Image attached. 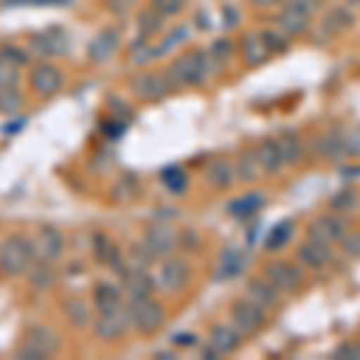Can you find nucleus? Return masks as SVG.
I'll list each match as a JSON object with an SVG mask.
<instances>
[{
  "label": "nucleus",
  "mask_w": 360,
  "mask_h": 360,
  "mask_svg": "<svg viewBox=\"0 0 360 360\" xmlns=\"http://www.w3.org/2000/svg\"><path fill=\"white\" fill-rule=\"evenodd\" d=\"M212 56L205 49L185 51L178 58H173L171 65H168V77L176 86H197L209 77V70H212Z\"/></svg>",
  "instance_id": "nucleus-1"
},
{
  "label": "nucleus",
  "mask_w": 360,
  "mask_h": 360,
  "mask_svg": "<svg viewBox=\"0 0 360 360\" xmlns=\"http://www.w3.org/2000/svg\"><path fill=\"white\" fill-rule=\"evenodd\" d=\"M37 259V248L32 238L13 236L0 245V271L8 276H22Z\"/></svg>",
  "instance_id": "nucleus-2"
},
{
  "label": "nucleus",
  "mask_w": 360,
  "mask_h": 360,
  "mask_svg": "<svg viewBox=\"0 0 360 360\" xmlns=\"http://www.w3.org/2000/svg\"><path fill=\"white\" fill-rule=\"evenodd\" d=\"M125 310H127V315H130V324L144 336L156 334L166 322L164 305H161L159 300H154L152 295H137V298H130V303H127Z\"/></svg>",
  "instance_id": "nucleus-3"
},
{
  "label": "nucleus",
  "mask_w": 360,
  "mask_h": 360,
  "mask_svg": "<svg viewBox=\"0 0 360 360\" xmlns=\"http://www.w3.org/2000/svg\"><path fill=\"white\" fill-rule=\"evenodd\" d=\"M60 351V339L53 329L37 324L25 334L20 348H17V358L20 360H46Z\"/></svg>",
  "instance_id": "nucleus-4"
},
{
  "label": "nucleus",
  "mask_w": 360,
  "mask_h": 360,
  "mask_svg": "<svg viewBox=\"0 0 360 360\" xmlns=\"http://www.w3.org/2000/svg\"><path fill=\"white\" fill-rule=\"evenodd\" d=\"M315 8L317 0H288L286 8L274 17L278 32L286 37H300L310 27V17L315 15Z\"/></svg>",
  "instance_id": "nucleus-5"
},
{
  "label": "nucleus",
  "mask_w": 360,
  "mask_h": 360,
  "mask_svg": "<svg viewBox=\"0 0 360 360\" xmlns=\"http://www.w3.org/2000/svg\"><path fill=\"white\" fill-rule=\"evenodd\" d=\"M262 276L281 295H291L295 291H300V286H303V281H305L303 266L288 262V259H271V262L264 266Z\"/></svg>",
  "instance_id": "nucleus-6"
},
{
  "label": "nucleus",
  "mask_w": 360,
  "mask_h": 360,
  "mask_svg": "<svg viewBox=\"0 0 360 360\" xmlns=\"http://www.w3.org/2000/svg\"><path fill=\"white\" fill-rule=\"evenodd\" d=\"M173 86L176 84L171 82L168 72H156V70H142V72H137L135 77L130 79L132 94H135L139 101H149V103L166 98Z\"/></svg>",
  "instance_id": "nucleus-7"
},
{
  "label": "nucleus",
  "mask_w": 360,
  "mask_h": 360,
  "mask_svg": "<svg viewBox=\"0 0 360 360\" xmlns=\"http://www.w3.org/2000/svg\"><path fill=\"white\" fill-rule=\"evenodd\" d=\"M231 324L240 332L243 336H255L262 332L266 324V310L262 305H257L250 298H240L231 305Z\"/></svg>",
  "instance_id": "nucleus-8"
},
{
  "label": "nucleus",
  "mask_w": 360,
  "mask_h": 360,
  "mask_svg": "<svg viewBox=\"0 0 360 360\" xmlns=\"http://www.w3.org/2000/svg\"><path fill=\"white\" fill-rule=\"evenodd\" d=\"M63 84H65V75H63V70L53 65V63L39 60L29 70V86L34 89V94H39L44 98L56 96L58 91L63 89Z\"/></svg>",
  "instance_id": "nucleus-9"
},
{
  "label": "nucleus",
  "mask_w": 360,
  "mask_h": 360,
  "mask_svg": "<svg viewBox=\"0 0 360 360\" xmlns=\"http://www.w3.org/2000/svg\"><path fill=\"white\" fill-rule=\"evenodd\" d=\"M154 281H156V288H161L164 293H171V295L180 293L190 281L188 262L180 257H168L166 255L164 262H159V266H156Z\"/></svg>",
  "instance_id": "nucleus-10"
},
{
  "label": "nucleus",
  "mask_w": 360,
  "mask_h": 360,
  "mask_svg": "<svg viewBox=\"0 0 360 360\" xmlns=\"http://www.w3.org/2000/svg\"><path fill=\"white\" fill-rule=\"evenodd\" d=\"M29 53L37 56L39 60L53 56H65L68 53V34L60 27H49L44 32H37L29 37Z\"/></svg>",
  "instance_id": "nucleus-11"
},
{
  "label": "nucleus",
  "mask_w": 360,
  "mask_h": 360,
  "mask_svg": "<svg viewBox=\"0 0 360 360\" xmlns=\"http://www.w3.org/2000/svg\"><path fill=\"white\" fill-rule=\"evenodd\" d=\"M144 248L154 255V257H166L171 255L178 245V233L173 231L171 224L166 221H154L152 226L144 229V238H142Z\"/></svg>",
  "instance_id": "nucleus-12"
},
{
  "label": "nucleus",
  "mask_w": 360,
  "mask_h": 360,
  "mask_svg": "<svg viewBox=\"0 0 360 360\" xmlns=\"http://www.w3.org/2000/svg\"><path fill=\"white\" fill-rule=\"evenodd\" d=\"M120 49V32L115 27H103L94 39L86 46V58L94 65H103L115 56V51Z\"/></svg>",
  "instance_id": "nucleus-13"
},
{
  "label": "nucleus",
  "mask_w": 360,
  "mask_h": 360,
  "mask_svg": "<svg viewBox=\"0 0 360 360\" xmlns=\"http://www.w3.org/2000/svg\"><path fill=\"white\" fill-rule=\"evenodd\" d=\"M127 327H130V315H127L125 307H118V310L111 312H98L94 334L101 341H118L127 332Z\"/></svg>",
  "instance_id": "nucleus-14"
},
{
  "label": "nucleus",
  "mask_w": 360,
  "mask_h": 360,
  "mask_svg": "<svg viewBox=\"0 0 360 360\" xmlns=\"http://www.w3.org/2000/svg\"><path fill=\"white\" fill-rule=\"evenodd\" d=\"M34 248H37V259L44 262H58L63 257V250H65V238L60 231L51 224H44L39 229L37 238H34Z\"/></svg>",
  "instance_id": "nucleus-15"
},
{
  "label": "nucleus",
  "mask_w": 360,
  "mask_h": 360,
  "mask_svg": "<svg viewBox=\"0 0 360 360\" xmlns=\"http://www.w3.org/2000/svg\"><path fill=\"white\" fill-rule=\"evenodd\" d=\"M346 233H348V231H346L344 219L334 217V214L319 217L310 226H307V238H315V240H322V243H327V245L339 243Z\"/></svg>",
  "instance_id": "nucleus-16"
},
{
  "label": "nucleus",
  "mask_w": 360,
  "mask_h": 360,
  "mask_svg": "<svg viewBox=\"0 0 360 360\" xmlns=\"http://www.w3.org/2000/svg\"><path fill=\"white\" fill-rule=\"evenodd\" d=\"M295 255H298V262L303 266H307V269H312V271H319L332 262V245H327V243H322V240H315V238H307Z\"/></svg>",
  "instance_id": "nucleus-17"
},
{
  "label": "nucleus",
  "mask_w": 360,
  "mask_h": 360,
  "mask_svg": "<svg viewBox=\"0 0 360 360\" xmlns=\"http://www.w3.org/2000/svg\"><path fill=\"white\" fill-rule=\"evenodd\" d=\"M243 344V334L238 332L233 324H226V322H219L209 329V346L219 353V356H231L236 353L238 348Z\"/></svg>",
  "instance_id": "nucleus-18"
},
{
  "label": "nucleus",
  "mask_w": 360,
  "mask_h": 360,
  "mask_svg": "<svg viewBox=\"0 0 360 360\" xmlns=\"http://www.w3.org/2000/svg\"><path fill=\"white\" fill-rule=\"evenodd\" d=\"M240 53H243L245 65L250 68L262 65L266 58L271 56V49H269V44H266L264 32H248L240 41Z\"/></svg>",
  "instance_id": "nucleus-19"
},
{
  "label": "nucleus",
  "mask_w": 360,
  "mask_h": 360,
  "mask_svg": "<svg viewBox=\"0 0 360 360\" xmlns=\"http://www.w3.org/2000/svg\"><path fill=\"white\" fill-rule=\"evenodd\" d=\"M91 250H94V259L98 264H111L113 269H118L120 274H125L123 266V257H120L118 245L103 233H94L91 236Z\"/></svg>",
  "instance_id": "nucleus-20"
},
{
  "label": "nucleus",
  "mask_w": 360,
  "mask_h": 360,
  "mask_svg": "<svg viewBox=\"0 0 360 360\" xmlns=\"http://www.w3.org/2000/svg\"><path fill=\"white\" fill-rule=\"evenodd\" d=\"M255 154H257L262 171L269 173V176H276V173H281V168L286 166V164H283V154H281V147H278V139L276 137L262 139V142L255 147Z\"/></svg>",
  "instance_id": "nucleus-21"
},
{
  "label": "nucleus",
  "mask_w": 360,
  "mask_h": 360,
  "mask_svg": "<svg viewBox=\"0 0 360 360\" xmlns=\"http://www.w3.org/2000/svg\"><path fill=\"white\" fill-rule=\"evenodd\" d=\"M91 300H94L96 312H111L123 307V293H120L118 286L108 281H101L94 286V293H91Z\"/></svg>",
  "instance_id": "nucleus-22"
},
{
  "label": "nucleus",
  "mask_w": 360,
  "mask_h": 360,
  "mask_svg": "<svg viewBox=\"0 0 360 360\" xmlns=\"http://www.w3.org/2000/svg\"><path fill=\"white\" fill-rule=\"evenodd\" d=\"M205 178L219 190L231 188V183H233V178H236V166L231 164L229 159H224V156H217V159L209 161Z\"/></svg>",
  "instance_id": "nucleus-23"
},
{
  "label": "nucleus",
  "mask_w": 360,
  "mask_h": 360,
  "mask_svg": "<svg viewBox=\"0 0 360 360\" xmlns=\"http://www.w3.org/2000/svg\"><path fill=\"white\" fill-rule=\"evenodd\" d=\"M248 298L255 300L257 305H262L264 310H269V307L278 305V298H281V293H278L264 276H259V278H252V281L248 283Z\"/></svg>",
  "instance_id": "nucleus-24"
},
{
  "label": "nucleus",
  "mask_w": 360,
  "mask_h": 360,
  "mask_svg": "<svg viewBox=\"0 0 360 360\" xmlns=\"http://www.w3.org/2000/svg\"><path fill=\"white\" fill-rule=\"evenodd\" d=\"M123 276H125V291L130 293V298L152 295V291L156 288L154 276L147 274V269H127Z\"/></svg>",
  "instance_id": "nucleus-25"
},
{
  "label": "nucleus",
  "mask_w": 360,
  "mask_h": 360,
  "mask_svg": "<svg viewBox=\"0 0 360 360\" xmlns=\"http://www.w3.org/2000/svg\"><path fill=\"white\" fill-rule=\"evenodd\" d=\"M137 195H139V180L132 173H123L111 188V200L115 205H130V202L137 200Z\"/></svg>",
  "instance_id": "nucleus-26"
},
{
  "label": "nucleus",
  "mask_w": 360,
  "mask_h": 360,
  "mask_svg": "<svg viewBox=\"0 0 360 360\" xmlns=\"http://www.w3.org/2000/svg\"><path fill=\"white\" fill-rule=\"evenodd\" d=\"M264 205V195L259 193H245L236 197L233 202H229V214H233L238 219H250L252 214H257Z\"/></svg>",
  "instance_id": "nucleus-27"
},
{
  "label": "nucleus",
  "mask_w": 360,
  "mask_h": 360,
  "mask_svg": "<svg viewBox=\"0 0 360 360\" xmlns=\"http://www.w3.org/2000/svg\"><path fill=\"white\" fill-rule=\"evenodd\" d=\"M262 166H259V159L257 154L252 152H240L236 159V176L240 180H245V183H255V180L262 178Z\"/></svg>",
  "instance_id": "nucleus-28"
},
{
  "label": "nucleus",
  "mask_w": 360,
  "mask_h": 360,
  "mask_svg": "<svg viewBox=\"0 0 360 360\" xmlns=\"http://www.w3.org/2000/svg\"><path fill=\"white\" fill-rule=\"evenodd\" d=\"M293 233H295V224L291 221V219L274 224V229H271L269 233H266V238H264V250L276 252V250H281L283 245H288V243H291Z\"/></svg>",
  "instance_id": "nucleus-29"
},
{
  "label": "nucleus",
  "mask_w": 360,
  "mask_h": 360,
  "mask_svg": "<svg viewBox=\"0 0 360 360\" xmlns=\"http://www.w3.org/2000/svg\"><path fill=\"white\" fill-rule=\"evenodd\" d=\"M63 315L70 324L75 327H86L91 322V312H89V305L86 300L82 298H65L63 300Z\"/></svg>",
  "instance_id": "nucleus-30"
},
{
  "label": "nucleus",
  "mask_w": 360,
  "mask_h": 360,
  "mask_svg": "<svg viewBox=\"0 0 360 360\" xmlns=\"http://www.w3.org/2000/svg\"><path fill=\"white\" fill-rule=\"evenodd\" d=\"M53 262H44V259H34V264L29 266V283H32L37 291H46L56 283V271Z\"/></svg>",
  "instance_id": "nucleus-31"
},
{
  "label": "nucleus",
  "mask_w": 360,
  "mask_h": 360,
  "mask_svg": "<svg viewBox=\"0 0 360 360\" xmlns=\"http://www.w3.org/2000/svg\"><path fill=\"white\" fill-rule=\"evenodd\" d=\"M317 152L324 156V159H336V156L344 154V132L336 130H327L322 137L317 139Z\"/></svg>",
  "instance_id": "nucleus-32"
},
{
  "label": "nucleus",
  "mask_w": 360,
  "mask_h": 360,
  "mask_svg": "<svg viewBox=\"0 0 360 360\" xmlns=\"http://www.w3.org/2000/svg\"><path fill=\"white\" fill-rule=\"evenodd\" d=\"M278 139V147H281V154H283V164L286 166H293L295 161L303 156V139H300L295 132H283L281 137H276Z\"/></svg>",
  "instance_id": "nucleus-33"
},
{
  "label": "nucleus",
  "mask_w": 360,
  "mask_h": 360,
  "mask_svg": "<svg viewBox=\"0 0 360 360\" xmlns=\"http://www.w3.org/2000/svg\"><path fill=\"white\" fill-rule=\"evenodd\" d=\"M25 108V94L15 86L0 89V113L3 115H17Z\"/></svg>",
  "instance_id": "nucleus-34"
},
{
  "label": "nucleus",
  "mask_w": 360,
  "mask_h": 360,
  "mask_svg": "<svg viewBox=\"0 0 360 360\" xmlns=\"http://www.w3.org/2000/svg\"><path fill=\"white\" fill-rule=\"evenodd\" d=\"M161 178H164L166 188L171 190L173 195H180V193H185V190H188V176H185V171L180 166L164 168Z\"/></svg>",
  "instance_id": "nucleus-35"
},
{
  "label": "nucleus",
  "mask_w": 360,
  "mask_h": 360,
  "mask_svg": "<svg viewBox=\"0 0 360 360\" xmlns=\"http://www.w3.org/2000/svg\"><path fill=\"white\" fill-rule=\"evenodd\" d=\"M324 25H327L329 32H346L348 27L353 25V15H351V10H346V8H334V10H329L327 17H324Z\"/></svg>",
  "instance_id": "nucleus-36"
},
{
  "label": "nucleus",
  "mask_w": 360,
  "mask_h": 360,
  "mask_svg": "<svg viewBox=\"0 0 360 360\" xmlns=\"http://www.w3.org/2000/svg\"><path fill=\"white\" fill-rule=\"evenodd\" d=\"M243 269V255L238 250H226L219 264V278H231Z\"/></svg>",
  "instance_id": "nucleus-37"
},
{
  "label": "nucleus",
  "mask_w": 360,
  "mask_h": 360,
  "mask_svg": "<svg viewBox=\"0 0 360 360\" xmlns=\"http://www.w3.org/2000/svg\"><path fill=\"white\" fill-rule=\"evenodd\" d=\"M332 212L336 214H346V212H351L353 207L358 205V195H356V190H351V188H344L341 193H336L332 197Z\"/></svg>",
  "instance_id": "nucleus-38"
},
{
  "label": "nucleus",
  "mask_w": 360,
  "mask_h": 360,
  "mask_svg": "<svg viewBox=\"0 0 360 360\" xmlns=\"http://www.w3.org/2000/svg\"><path fill=\"white\" fill-rule=\"evenodd\" d=\"M137 27H139V32H142V37L156 34L161 27H164V17L159 13H154V10H144V13H139V17H137Z\"/></svg>",
  "instance_id": "nucleus-39"
},
{
  "label": "nucleus",
  "mask_w": 360,
  "mask_h": 360,
  "mask_svg": "<svg viewBox=\"0 0 360 360\" xmlns=\"http://www.w3.org/2000/svg\"><path fill=\"white\" fill-rule=\"evenodd\" d=\"M29 56H32L29 51L20 49V46H15V44H0V58H5V60L13 63L17 68H25L29 63Z\"/></svg>",
  "instance_id": "nucleus-40"
},
{
  "label": "nucleus",
  "mask_w": 360,
  "mask_h": 360,
  "mask_svg": "<svg viewBox=\"0 0 360 360\" xmlns=\"http://www.w3.org/2000/svg\"><path fill=\"white\" fill-rule=\"evenodd\" d=\"M185 39H188V27H176V29H173V32H168V37L164 39V41H161L159 49L154 51V56H156V58L166 56L168 51L176 49L178 44H183Z\"/></svg>",
  "instance_id": "nucleus-41"
},
{
  "label": "nucleus",
  "mask_w": 360,
  "mask_h": 360,
  "mask_svg": "<svg viewBox=\"0 0 360 360\" xmlns=\"http://www.w3.org/2000/svg\"><path fill=\"white\" fill-rule=\"evenodd\" d=\"M152 10L159 13L164 20H168V17H178L185 10V0H152Z\"/></svg>",
  "instance_id": "nucleus-42"
},
{
  "label": "nucleus",
  "mask_w": 360,
  "mask_h": 360,
  "mask_svg": "<svg viewBox=\"0 0 360 360\" xmlns=\"http://www.w3.org/2000/svg\"><path fill=\"white\" fill-rule=\"evenodd\" d=\"M20 82V68L8 63L5 58H0V89H8Z\"/></svg>",
  "instance_id": "nucleus-43"
},
{
  "label": "nucleus",
  "mask_w": 360,
  "mask_h": 360,
  "mask_svg": "<svg viewBox=\"0 0 360 360\" xmlns=\"http://www.w3.org/2000/svg\"><path fill=\"white\" fill-rule=\"evenodd\" d=\"M231 51H233V44H231L229 39H219V41H214V46L209 49V56H212V60L217 63V65H224L231 58Z\"/></svg>",
  "instance_id": "nucleus-44"
},
{
  "label": "nucleus",
  "mask_w": 360,
  "mask_h": 360,
  "mask_svg": "<svg viewBox=\"0 0 360 360\" xmlns=\"http://www.w3.org/2000/svg\"><path fill=\"white\" fill-rule=\"evenodd\" d=\"M344 154L351 159H360V127H353L344 135Z\"/></svg>",
  "instance_id": "nucleus-45"
},
{
  "label": "nucleus",
  "mask_w": 360,
  "mask_h": 360,
  "mask_svg": "<svg viewBox=\"0 0 360 360\" xmlns=\"http://www.w3.org/2000/svg\"><path fill=\"white\" fill-rule=\"evenodd\" d=\"M341 250L348 255V257L353 259H360V231H356V233H346L344 238L339 240Z\"/></svg>",
  "instance_id": "nucleus-46"
},
{
  "label": "nucleus",
  "mask_w": 360,
  "mask_h": 360,
  "mask_svg": "<svg viewBox=\"0 0 360 360\" xmlns=\"http://www.w3.org/2000/svg\"><path fill=\"white\" fill-rule=\"evenodd\" d=\"M334 358L341 360H360V341H346L334 351Z\"/></svg>",
  "instance_id": "nucleus-47"
},
{
  "label": "nucleus",
  "mask_w": 360,
  "mask_h": 360,
  "mask_svg": "<svg viewBox=\"0 0 360 360\" xmlns=\"http://www.w3.org/2000/svg\"><path fill=\"white\" fill-rule=\"evenodd\" d=\"M173 346H188V348H193L197 346V336L193 332H178V334H173Z\"/></svg>",
  "instance_id": "nucleus-48"
},
{
  "label": "nucleus",
  "mask_w": 360,
  "mask_h": 360,
  "mask_svg": "<svg viewBox=\"0 0 360 360\" xmlns=\"http://www.w3.org/2000/svg\"><path fill=\"white\" fill-rule=\"evenodd\" d=\"M103 132H106L108 137H120L125 132V123H118V120H106V123H103Z\"/></svg>",
  "instance_id": "nucleus-49"
},
{
  "label": "nucleus",
  "mask_w": 360,
  "mask_h": 360,
  "mask_svg": "<svg viewBox=\"0 0 360 360\" xmlns=\"http://www.w3.org/2000/svg\"><path fill=\"white\" fill-rule=\"evenodd\" d=\"M68 0H8V5H63Z\"/></svg>",
  "instance_id": "nucleus-50"
},
{
  "label": "nucleus",
  "mask_w": 360,
  "mask_h": 360,
  "mask_svg": "<svg viewBox=\"0 0 360 360\" xmlns=\"http://www.w3.org/2000/svg\"><path fill=\"white\" fill-rule=\"evenodd\" d=\"M108 5H111V10H113V13L123 15V13H127V10H130L132 0H108Z\"/></svg>",
  "instance_id": "nucleus-51"
},
{
  "label": "nucleus",
  "mask_w": 360,
  "mask_h": 360,
  "mask_svg": "<svg viewBox=\"0 0 360 360\" xmlns=\"http://www.w3.org/2000/svg\"><path fill=\"white\" fill-rule=\"evenodd\" d=\"M255 5H259V8H269V5H276L281 3V0H252Z\"/></svg>",
  "instance_id": "nucleus-52"
},
{
  "label": "nucleus",
  "mask_w": 360,
  "mask_h": 360,
  "mask_svg": "<svg viewBox=\"0 0 360 360\" xmlns=\"http://www.w3.org/2000/svg\"><path fill=\"white\" fill-rule=\"evenodd\" d=\"M154 358H159V360H173V358H176V353H166V351H159V353H156V356Z\"/></svg>",
  "instance_id": "nucleus-53"
},
{
  "label": "nucleus",
  "mask_w": 360,
  "mask_h": 360,
  "mask_svg": "<svg viewBox=\"0 0 360 360\" xmlns=\"http://www.w3.org/2000/svg\"><path fill=\"white\" fill-rule=\"evenodd\" d=\"M358 205H360V197H358Z\"/></svg>",
  "instance_id": "nucleus-54"
}]
</instances>
